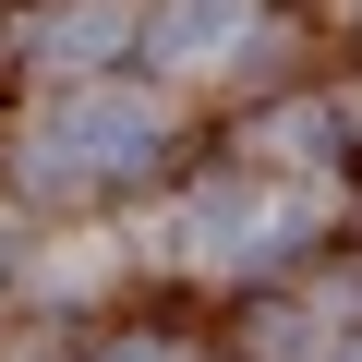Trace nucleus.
Wrapping results in <instances>:
<instances>
[{"label": "nucleus", "instance_id": "f03ea898", "mask_svg": "<svg viewBox=\"0 0 362 362\" xmlns=\"http://www.w3.org/2000/svg\"><path fill=\"white\" fill-rule=\"evenodd\" d=\"M109 37H121V0H85V13H61V25H37L25 49H37V61H85V49H109Z\"/></svg>", "mask_w": 362, "mask_h": 362}, {"label": "nucleus", "instance_id": "f257e3e1", "mask_svg": "<svg viewBox=\"0 0 362 362\" xmlns=\"http://www.w3.org/2000/svg\"><path fill=\"white\" fill-rule=\"evenodd\" d=\"M133 157H157V109L145 97H61L49 121H25L13 169L37 194H73V181H121Z\"/></svg>", "mask_w": 362, "mask_h": 362}, {"label": "nucleus", "instance_id": "7ed1b4c3", "mask_svg": "<svg viewBox=\"0 0 362 362\" xmlns=\"http://www.w3.org/2000/svg\"><path fill=\"white\" fill-rule=\"evenodd\" d=\"M157 37H169L181 61H194V49H218V37H230V0H181V13H169Z\"/></svg>", "mask_w": 362, "mask_h": 362}]
</instances>
